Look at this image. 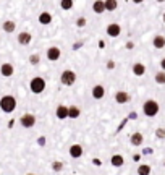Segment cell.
Returning a JSON list of instances; mask_svg holds the SVG:
<instances>
[{
    "label": "cell",
    "mask_w": 165,
    "mask_h": 175,
    "mask_svg": "<svg viewBox=\"0 0 165 175\" xmlns=\"http://www.w3.org/2000/svg\"><path fill=\"white\" fill-rule=\"evenodd\" d=\"M0 109H2L5 114H12L16 109V99L10 94L3 96L2 99H0Z\"/></svg>",
    "instance_id": "1"
},
{
    "label": "cell",
    "mask_w": 165,
    "mask_h": 175,
    "mask_svg": "<svg viewBox=\"0 0 165 175\" xmlns=\"http://www.w3.org/2000/svg\"><path fill=\"white\" fill-rule=\"evenodd\" d=\"M160 110V107H159V102L157 101H154V99H149V101H146L144 105H142V112L146 117H155L159 114Z\"/></svg>",
    "instance_id": "2"
},
{
    "label": "cell",
    "mask_w": 165,
    "mask_h": 175,
    "mask_svg": "<svg viewBox=\"0 0 165 175\" xmlns=\"http://www.w3.org/2000/svg\"><path fill=\"white\" fill-rule=\"evenodd\" d=\"M29 89H31V93H34V94H41V93H44V89H45V80H44L42 76H36V78H33L31 83H29Z\"/></svg>",
    "instance_id": "3"
},
{
    "label": "cell",
    "mask_w": 165,
    "mask_h": 175,
    "mask_svg": "<svg viewBox=\"0 0 165 175\" xmlns=\"http://www.w3.org/2000/svg\"><path fill=\"white\" fill-rule=\"evenodd\" d=\"M60 81H62V84H65V86L75 84V81H76V73H75L73 70H63L62 75H60Z\"/></svg>",
    "instance_id": "4"
},
{
    "label": "cell",
    "mask_w": 165,
    "mask_h": 175,
    "mask_svg": "<svg viewBox=\"0 0 165 175\" xmlns=\"http://www.w3.org/2000/svg\"><path fill=\"white\" fill-rule=\"evenodd\" d=\"M19 123H21L23 128H33L36 125V117L33 114H24V115H21V119H19Z\"/></svg>",
    "instance_id": "5"
},
{
    "label": "cell",
    "mask_w": 165,
    "mask_h": 175,
    "mask_svg": "<svg viewBox=\"0 0 165 175\" xmlns=\"http://www.w3.org/2000/svg\"><path fill=\"white\" fill-rule=\"evenodd\" d=\"M107 34H109L110 37H118L121 34V26L118 23H110L109 26H107Z\"/></svg>",
    "instance_id": "6"
},
{
    "label": "cell",
    "mask_w": 165,
    "mask_h": 175,
    "mask_svg": "<svg viewBox=\"0 0 165 175\" xmlns=\"http://www.w3.org/2000/svg\"><path fill=\"white\" fill-rule=\"evenodd\" d=\"M60 55H62V50L58 47H49L47 49V58H49V60L55 62V60L60 58Z\"/></svg>",
    "instance_id": "7"
},
{
    "label": "cell",
    "mask_w": 165,
    "mask_h": 175,
    "mask_svg": "<svg viewBox=\"0 0 165 175\" xmlns=\"http://www.w3.org/2000/svg\"><path fill=\"white\" fill-rule=\"evenodd\" d=\"M91 94H92L94 99L99 101V99H102V97L105 96V88H104L102 84H95L92 89H91Z\"/></svg>",
    "instance_id": "8"
},
{
    "label": "cell",
    "mask_w": 165,
    "mask_h": 175,
    "mask_svg": "<svg viewBox=\"0 0 165 175\" xmlns=\"http://www.w3.org/2000/svg\"><path fill=\"white\" fill-rule=\"evenodd\" d=\"M115 101L116 104H126L131 101V96L126 91H118V93H115Z\"/></svg>",
    "instance_id": "9"
},
{
    "label": "cell",
    "mask_w": 165,
    "mask_h": 175,
    "mask_svg": "<svg viewBox=\"0 0 165 175\" xmlns=\"http://www.w3.org/2000/svg\"><path fill=\"white\" fill-rule=\"evenodd\" d=\"M70 156L73 159H80L81 156H83V146L81 144H73V146H70Z\"/></svg>",
    "instance_id": "10"
},
{
    "label": "cell",
    "mask_w": 165,
    "mask_h": 175,
    "mask_svg": "<svg viewBox=\"0 0 165 175\" xmlns=\"http://www.w3.org/2000/svg\"><path fill=\"white\" fill-rule=\"evenodd\" d=\"M31 41H33V36L29 34V33L23 31V33L18 34V42L21 44V45H29V44H31Z\"/></svg>",
    "instance_id": "11"
},
{
    "label": "cell",
    "mask_w": 165,
    "mask_h": 175,
    "mask_svg": "<svg viewBox=\"0 0 165 175\" xmlns=\"http://www.w3.org/2000/svg\"><path fill=\"white\" fill-rule=\"evenodd\" d=\"M0 73H2V76H13L15 73V68L12 63H2V66H0Z\"/></svg>",
    "instance_id": "12"
},
{
    "label": "cell",
    "mask_w": 165,
    "mask_h": 175,
    "mask_svg": "<svg viewBox=\"0 0 165 175\" xmlns=\"http://www.w3.org/2000/svg\"><path fill=\"white\" fill-rule=\"evenodd\" d=\"M55 115H57V119H58V120H65V119H68V107H66V105H58V107H57V110H55Z\"/></svg>",
    "instance_id": "13"
},
{
    "label": "cell",
    "mask_w": 165,
    "mask_h": 175,
    "mask_svg": "<svg viewBox=\"0 0 165 175\" xmlns=\"http://www.w3.org/2000/svg\"><path fill=\"white\" fill-rule=\"evenodd\" d=\"M92 12L97 13V15H101L104 12H107L105 10V3H104V0H95V2L92 3Z\"/></svg>",
    "instance_id": "14"
},
{
    "label": "cell",
    "mask_w": 165,
    "mask_h": 175,
    "mask_svg": "<svg viewBox=\"0 0 165 175\" xmlns=\"http://www.w3.org/2000/svg\"><path fill=\"white\" fill-rule=\"evenodd\" d=\"M110 164L113 165V167H123V164H125L123 156L121 154H113L110 157Z\"/></svg>",
    "instance_id": "15"
},
{
    "label": "cell",
    "mask_w": 165,
    "mask_h": 175,
    "mask_svg": "<svg viewBox=\"0 0 165 175\" xmlns=\"http://www.w3.org/2000/svg\"><path fill=\"white\" fill-rule=\"evenodd\" d=\"M133 73L136 75V76H142L144 73H146V66H144V63H141V62H136V63H133Z\"/></svg>",
    "instance_id": "16"
},
{
    "label": "cell",
    "mask_w": 165,
    "mask_h": 175,
    "mask_svg": "<svg viewBox=\"0 0 165 175\" xmlns=\"http://www.w3.org/2000/svg\"><path fill=\"white\" fill-rule=\"evenodd\" d=\"M130 141H131V144H133V146H141V144H142V141H144V136H142V133L136 131V133H133V135H131Z\"/></svg>",
    "instance_id": "17"
},
{
    "label": "cell",
    "mask_w": 165,
    "mask_h": 175,
    "mask_svg": "<svg viewBox=\"0 0 165 175\" xmlns=\"http://www.w3.org/2000/svg\"><path fill=\"white\" fill-rule=\"evenodd\" d=\"M152 45H154L155 49H163V47H165V37H163L162 34H157V36L152 39Z\"/></svg>",
    "instance_id": "18"
},
{
    "label": "cell",
    "mask_w": 165,
    "mask_h": 175,
    "mask_svg": "<svg viewBox=\"0 0 165 175\" xmlns=\"http://www.w3.org/2000/svg\"><path fill=\"white\" fill-rule=\"evenodd\" d=\"M39 23L41 24H50L52 23V15L49 12H42L41 15H39Z\"/></svg>",
    "instance_id": "19"
},
{
    "label": "cell",
    "mask_w": 165,
    "mask_h": 175,
    "mask_svg": "<svg viewBox=\"0 0 165 175\" xmlns=\"http://www.w3.org/2000/svg\"><path fill=\"white\" fill-rule=\"evenodd\" d=\"M2 28H3V31H5V33H13L15 29H16V23L12 21V19H7V21L2 24Z\"/></svg>",
    "instance_id": "20"
},
{
    "label": "cell",
    "mask_w": 165,
    "mask_h": 175,
    "mask_svg": "<svg viewBox=\"0 0 165 175\" xmlns=\"http://www.w3.org/2000/svg\"><path fill=\"white\" fill-rule=\"evenodd\" d=\"M80 114H81V110L78 109L76 105H71V107H68V119H78L80 117Z\"/></svg>",
    "instance_id": "21"
},
{
    "label": "cell",
    "mask_w": 165,
    "mask_h": 175,
    "mask_svg": "<svg viewBox=\"0 0 165 175\" xmlns=\"http://www.w3.org/2000/svg\"><path fill=\"white\" fill-rule=\"evenodd\" d=\"M104 3H105L107 12H115V10L118 8V2H116V0H104Z\"/></svg>",
    "instance_id": "22"
},
{
    "label": "cell",
    "mask_w": 165,
    "mask_h": 175,
    "mask_svg": "<svg viewBox=\"0 0 165 175\" xmlns=\"http://www.w3.org/2000/svg\"><path fill=\"white\" fill-rule=\"evenodd\" d=\"M154 80H155V83H157V84H165V70L155 73Z\"/></svg>",
    "instance_id": "23"
},
{
    "label": "cell",
    "mask_w": 165,
    "mask_h": 175,
    "mask_svg": "<svg viewBox=\"0 0 165 175\" xmlns=\"http://www.w3.org/2000/svg\"><path fill=\"white\" fill-rule=\"evenodd\" d=\"M138 173L139 175H149L151 173V167L147 164H142V165H139L138 167Z\"/></svg>",
    "instance_id": "24"
},
{
    "label": "cell",
    "mask_w": 165,
    "mask_h": 175,
    "mask_svg": "<svg viewBox=\"0 0 165 175\" xmlns=\"http://www.w3.org/2000/svg\"><path fill=\"white\" fill-rule=\"evenodd\" d=\"M60 7L63 10H71L73 8V0H60Z\"/></svg>",
    "instance_id": "25"
},
{
    "label": "cell",
    "mask_w": 165,
    "mask_h": 175,
    "mask_svg": "<svg viewBox=\"0 0 165 175\" xmlns=\"http://www.w3.org/2000/svg\"><path fill=\"white\" fill-rule=\"evenodd\" d=\"M29 62H31L33 65H37L39 62H41V55H39V54H33L31 57H29Z\"/></svg>",
    "instance_id": "26"
},
{
    "label": "cell",
    "mask_w": 165,
    "mask_h": 175,
    "mask_svg": "<svg viewBox=\"0 0 165 175\" xmlns=\"http://www.w3.org/2000/svg\"><path fill=\"white\" fill-rule=\"evenodd\" d=\"M62 167H63V164H62L60 161L52 162V170H54V172H60V170H62Z\"/></svg>",
    "instance_id": "27"
},
{
    "label": "cell",
    "mask_w": 165,
    "mask_h": 175,
    "mask_svg": "<svg viewBox=\"0 0 165 175\" xmlns=\"http://www.w3.org/2000/svg\"><path fill=\"white\" fill-rule=\"evenodd\" d=\"M86 23H87V19H86L84 16H80V18L76 19V26H78V28H84Z\"/></svg>",
    "instance_id": "28"
},
{
    "label": "cell",
    "mask_w": 165,
    "mask_h": 175,
    "mask_svg": "<svg viewBox=\"0 0 165 175\" xmlns=\"http://www.w3.org/2000/svg\"><path fill=\"white\" fill-rule=\"evenodd\" d=\"M107 68H109V70H113V68H115V62L109 60V62H107Z\"/></svg>",
    "instance_id": "29"
},
{
    "label": "cell",
    "mask_w": 165,
    "mask_h": 175,
    "mask_svg": "<svg viewBox=\"0 0 165 175\" xmlns=\"http://www.w3.org/2000/svg\"><path fill=\"white\" fill-rule=\"evenodd\" d=\"M37 144H39V146H44V144H45V138H44V136L37 138Z\"/></svg>",
    "instance_id": "30"
},
{
    "label": "cell",
    "mask_w": 165,
    "mask_h": 175,
    "mask_svg": "<svg viewBox=\"0 0 165 175\" xmlns=\"http://www.w3.org/2000/svg\"><path fill=\"white\" fill-rule=\"evenodd\" d=\"M157 136H159V138H163V136H165V130H157Z\"/></svg>",
    "instance_id": "31"
},
{
    "label": "cell",
    "mask_w": 165,
    "mask_h": 175,
    "mask_svg": "<svg viewBox=\"0 0 165 175\" xmlns=\"http://www.w3.org/2000/svg\"><path fill=\"white\" fill-rule=\"evenodd\" d=\"M160 68H162V70H165V57L160 60Z\"/></svg>",
    "instance_id": "32"
},
{
    "label": "cell",
    "mask_w": 165,
    "mask_h": 175,
    "mask_svg": "<svg viewBox=\"0 0 165 175\" xmlns=\"http://www.w3.org/2000/svg\"><path fill=\"white\" fill-rule=\"evenodd\" d=\"M131 2H133V3H138V5H139V3H142V2H144V0H131Z\"/></svg>",
    "instance_id": "33"
},
{
    "label": "cell",
    "mask_w": 165,
    "mask_h": 175,
    "mask_svg": "<svg viewBox=\"0 0 165 175\" xmlns=\"http://www.w3.org/2000/svg\"><path fill=\"white\" fill-rule=\"evenodd\" d=\"M157 2H159V3H163V2H165V0H157Z\"/></svg>",
    "instance_id": "34"
},
{
    "label": "cell",
    "mask_w": 165,
    "mask_h": 175,
    "mask_svg": "<svg viewBox=\"0 0 165 175\" xmlns=\"http://www.w3.org/2000/svg\"><path fill=\"white\" fill-rule=\"evenodd\" d=\"M162 19H163V23H165V13H163V16H162Z\"/></svg>",
    "instance_id": "35"
},
{
    "label": "cell",
    "mask_w": 165,
    "mask_h": 175,
    "mask_svg": "<svg viewBox=\"0 0 165 175\" xmlns=\"http://www.w3.org/2000/svg\"><path fill=\"white\" fill-rule=\"evenodd\" d=\"M163 167H165V162H163Z\"/></svg>",
    "instance_id": "36"
}]
</instances>
